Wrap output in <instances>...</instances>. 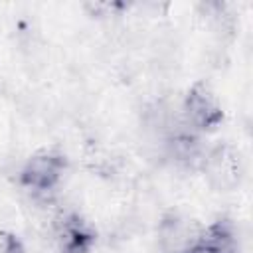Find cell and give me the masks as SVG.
Wrapping results in <instances>:
<instances>
[{
  "mask_svg": "<svg viewBox=\"0 0 253 253\" xmlns=\"http://www.w3.org/2000/svg\"><path fill=\"white\" fill-rule=\"evenodd\" d=\"M51 237L59 253H89L97 241L95 229L75 211H59L53 215Z\"/></svg>",
  "mask_w": 253,
  "mask_h": 253,
  "instance_id": "5b68a950",
  "label": "cell"
},
{
  "mask_svg": "<svg viewBox=\"0 0 253 253\" xmlns=\"http://www.w3.org/2000/svg\"><path fill=\"white\" fill-rule=\"evenodd\" d=\"M184 126L194 134L215 130L223 121V111L217 97L206 83H194L180 101Z\"/></svg>",
  "mask_w": 253,
  "mask_h": 253,
  "instance_id": "7a4b0ae2",
  "label": "cell"
},
{
  "mask_svg": "<svg viewBox=\"0 0 253 253\" xmlns=\"http://www.w3.org/2000/svg\"><path fill=\"white\" fill-rule=\"evenodd\" d=\"M204 227L178 211L164 213L156 225V247L160 253H198Z\"/></svg>",
  "mask_w": 253,
  "mask_h": 253,
  "instance_id": "277c9868",
  "label": "cell"
},
{
  "mask_svg": "<svg viewBox=\"0 0 253 253\" xmlns=\"http://www.w3.org/2000/svg\"><path fill=\"white\" fill-rule=\"evenodd\" d=\"M208 184L217 192L235 190L243 178L241 154L231 144H217L206 148L200 168Z\"/></svg>",
  "mask_w": 253,
  "mask_h": 253,
  "instance_id": "3957f363",
  "label": "cell"
},
{
  "mask_svg": "<svg viewBox=\"0 0 253 253\" xmlns=\"http://www.w3.org/2000/svg\"><path fill=\"white\" fill-rule=\"evenodd\" d=\"M67 170V160L59 150L45 148L32 154L18 172L20 186L30 192L38 202H49L55 190L59 188L63 174Z\"/></svg>",
  "mask_w": 253,
  "mask_h": 253,
  "instance_id": "6da1fadb",
  "label": "cell"
},
{
  "mask_svg": "<svg viewBox=\"0 0 253 253\" xmlns=\"http://www.w3.org/2000/svg\"><path fill=\"white\" fill-rule=\"evenodd\" d=\"M0 253H26L24 243L14 233H0Z\"/></svg>",
  "mask_w": 253,
  "mask_h": 253,
  "instance_id": "8992f818",
  "label": "cell"
}]
</instances>
